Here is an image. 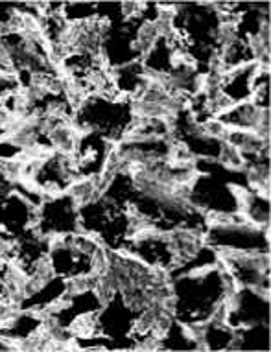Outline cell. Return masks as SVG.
Segmentation results:
<instances>
[{
	"mask_svg": "<svg viewBox=\"0 0 271 352\" xmlns=\"http://www.w3.org/2000/svg\"><path fill=\"white\" fill-rule=\"evenodd\" d=\"M237 286L221 262L216 266L183 272L170 283L168 308L175 321L185 327H199L210 319L225 321V310Z\"/></svg>",
	"mask_w": 271,
	"mask_h": 352,
	"instance_id": "1",
	"label": "cell"
},
{
	"mask_svg": "<svg viewBox=\"0 0 271 352\" xmlns=\"http://www.w3.org/2000/svg\"><path fill=\"white\" fill-rule=\"evenodd\" d=\"M35 231L47 238H59L80 232V205L74 197L67 194L45 197L37 207Z\"/></svg>",
	"mask_w": 271,
	"mask_h": 352,
	"instance_id": "2",
	"label": "cell"
}]
</instances>
